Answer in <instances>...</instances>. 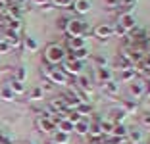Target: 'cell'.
<instances>
[{
	"mask_svg": "<svg viewBox=\"0 0 150 144\" xmlns=\"http://www.w3.org/2000/svg\"><path fill=\"white\" fill-rule=\"evenodd\" d=\"M46 58H48V61H52V64H58V61H62L64 58H66V52H64V48H60V46H50L48 52H46Z\"/></svg>",
	"mask_w": 150,
	"mask_h": 144,
	"instance_id": "6da1fadb",
	"label": "cell"
},
{
	"mask_svg": "<svg viewBox=\"0 0 150 144\" xmlns=\"http://www.w3.org/2000/svg\"><path fill=\"white\" fill-rule=\"evenodd\" d=\"M81 67H83V66H81V61H79V60H73V58H71V60L66 64V73H73V75H77V73L81 71Z\"/></svg>",
	"mask_w": 150,
	"mask_h": 144,
	"instance_id": "7a4b0ae2",
	"label": "cell"
},
{
	"mask_svg": "<svg viewBox=\"0 0 150 144\" xmlns=\"http://www.w3.org/2000/svg\"><path fill=\"white\" fill-rule=\"evenodd\" d=\"M67 29L75 35V39H79L81 33H83V29H85V25L81 21H69V23H67Z\"/></svg>",
	"mask_w": 150,
	"mask_h": 144,
	"instance_id": "3957f363",
	"label": "cell"
},
{
	"mask_svg": "<svg viewBox=\"0 0 150 144\" xmlns=\"http://www.w3.org/2000/svg\"><path fill=\"white\" fill-rule=\"evenodd\" d=\"M48 77L52 79L54 83H60V85H66V83H67L66 73H62V71H54V69H50V71H48Z\"/></svg>",
	"mask_w": 150,
	"mask_h": 144,
	"instance_id": "277c9868",
	"label": "cell"
},
{
	"mask_svg": "<svg viewBox=\"0 0 150 144\" xmlns=\"http://www.w3.org/2000/svg\"><path fill=\"white\" fill-rule=\"evenodd\" d=\"M100 39H108V37H112V33H114V29H112L110 25H100L96 27V31H94Z\"/></svg>",
	"mask_w": 150,
	"mask_h": 144,
	"instance_id": "5b68a950",
	"label": "cell"
},
{
	"mask_svg": "<svg viewBox=\"0 0 150 144\" xmlns=\"http://www.w3.org/2000/svg\"><path fill=\"white\" fill-rule=\"evenodd\" d=\"M75 10L79 13H87L91 10V0H75Z\"/></svg>",
	"mask_w": 150,
	"mask_h": 144,
	"instance_id": "8992f818",
	"label": "cell"
},
{
	"mask_svg": "<svg viewBox=\"0 0 150 144\" xmlns=\"http://www.w3.org/2000/svg\"><path fill=\"white\" fill-rule=\"evenodd\" d=\"M39 125H40V129H42L44 133H54V131H56V125H54L50 119H42V117H40Z\"/></svg>",
	"mask_w": 150,
	"mask_h": 144,
	"instance_id": "52a82bcc",
	"label": "cell"
},
{
	"mask_svg": "<svg viewBox=\"0 0 150 144\" xmlns=\"http://www.w3.org/2000/svg\"><path fill=\"white\" fill-rule=\"evenodd\" d=\"M125 115H127V114H125L123 109H114V112H112V119H110V121L114 123V125H115V123L121 125V121L125 119Z\"/></svg>",
	"mask_w": 150,
	"mask_h": 144,
	"instance_id": "ba28073f",
	"label": "cell"
},
{
	"mask_svg": "<svg viewBox=\"0 0 150 144\" xmlns=\"http://www.w3.org/2000/svg\"><path fill=\"white\" fill-rule=\"evenodd\" d=\"M112 135H114V136H119V138H125V136H127V127H125V125H114Z\"/></svg>",
	"mask_w": 150,
	"mask_h": 144,
	"instance_id": "9c48e42d",
	"label": "cell"
},
{
	"mask_svg": "<svg viewBox=\"0 0 150 144\" xmlns=\"http://www.w3.org/2000/svg\"><path fill=\"white\" fill-rule=\"evenodd\" d=\"M125 138H129L133 144H141L142 142V135L139 131H127V136Z\"/></svg>",
	"mask_w": 150,
	"mask_h": 144,
	"instance_id": "30bf717a",
	"label": "cell"
},
{
	"mask_svg": "<svg viewBox=\"0 0 150 144\" xmlns=\"http://www.w3.org/2000/svg\"><path fill=\"white\" fill-rule=\"evenodd\" d=\"M75 133H79V135H88V123L87 121H79L73 125Z\"/></svg>",
	"mask_w": 150,
	"mask_h": 144,
	"instance_id": "8fae6325",
	"label": "cell"
},
{
	"mask_svg": "<svg viewBox=\"0 0 150 144\" xmlns=\"http://www.w3.org/2000/svg\"><path fill=\"white\" fill-rule=\"evenodd\" d=\"M104 90H106L108 94H117L119 92V85L115 83V81H108V83L104 85Z\"/></svg>",
	"mask_w": 150,
	"mask_h": 144,
	"instance_id": "7c38bea8",
	"label": "cell"
},
{
	"mask_svg": "<svg viewBox=\"0 0 150 144\" xmlns=\"http://www.w3.org/2000/svg\"><path fill=\"white\" fill-rule=\"evenodd\" d=\"M96 75H98V79H104V81H112V71L110 69H106V67H100V69H96Z\"/></svg>",
	"mask_w": 150,
	"mask_h": 144,
	"instance_id": "4fadbf2b",
	"label": "cell"
},
{
	"mask_svg": "<svg viewBox=\"0 0 150 144\" xmlns=\"http://www.w3.org/2000/svg\"><path fill=\"white\" fill-rule=\"evenodd\" d=\"M10 90L16 92V94H23V92H25V87H23V83H19V81H12Z\"/></svg>",
	"mask_w": 150,
	"mask_h": 144,
	"instance_id": "5bb4252c",
	"label": "cell"
},
{
	"mask_svg": "<svg viewBox=\"0 0 150 144\" xmlns=\"http://www.w3.org/2000/svg\"><path fill=\"white\" fill-rule=\"evenodd\" d=\"M88 135L91 136H100L102 135V129H100V123H88Z\"/></svg>",
	"mask_w": 150,
	"mask_h": 144,
	"instance_id": "9a60e30c",
	"label": "cell"
},
{
	"mask_svg": "<svg viewBox=\"0 0 150 144\" xmlns=\"http://www.w3.org/2000/svg\"><path fill=\"white\" fill-rule=\"evenodd\" d=\"M54 142H56V144H67V142H69V136H67L66 133L58 131L56 136H54Z\"/></svg>",
	"mask_w": 150,
	"mask_h": 144,
	"instance_id": "2e32d148",
	"label": "cell"
},
{
	"mask_svg": "<svg viewBox=\"0 0 150 144\" xmlns=\"http://www.w3.org/2000/svg\"><path fill=\"white\" fill-rule=\"evenodd\" d=\"M121 21H123V23H121V27H123L125 31H127V29H133V25H135V19H133L131 16H123V18H121Z\"/></svg>",
	"mask_w": 150,
	"mask_h": 144,
	"instance_id": "e0dca14e",
	"label": "cell"
},
{
	"mask_svg": "<svg viewBox=\"0 0 150 144\" xmlns=\"http://www.w3.org/2000/svg\"><path fill=\"white\" fill-rule=\"evenodd\" d=\"M0 98H2V100H6V102L13 100V92L10 90V87H6V88H2V90H0Z\"/></svg>",
	"mask_w": 150,
	"mask_h": 144,
	"instance_id": "ac0fdd59",
	"label": "cell"
},
{
	"mask_svg": "<svg viewBox=\"0 0 150 144\" xmlns=\"http://www.w3.org/2000/svg\"><path fill=\"white\" fill-rule=\"evenodd\" d=\"M25 77H27L25 67H18V71H16V79H13V81H19V83H23V81H25Z\"/></svg>",
	"mask_w": 150,
	"mask_h": 144,
	"instance_id": "d6986e66",
	"label": "cell"
},
{
	"mask_svg": "<svg viewBox=\"0 0 150 144\" xmlns=\"http://www.w3.org/2000/svg\"><path fill=\"white\" fill-rule=\"evenodd\" d=\"M77 83H79V87L85 88V90H88V88H91V81H88V77H85V75H81Z\"/></svg>",
	"mask_w": 150,
	"mask_h": 144,
	"instance_id": "ffe728a7",
	"label": "cell"
},
{
	"mask_svg": "<svg viewBox=\"0 0 150 144\" xmlns=\"http://www.w3.org/2000/svg\"><path fill=\"white\" fill-rule=\"evenodd\" d=\"M131 92H133V94H135V96H141L142 94V92H144V87H142V85H135V83H133L131 85Z\"/></svg>",
	"mask_w": 150,
	"mask_h": 144,
	"instance_id": "44dd1931",
	"label": "cell"
},
{
	"mask_svg": "<svg viewBox=\"0 0 150 144\" xmlns=\"http://www.w3.org/2000/svg\"><path fill=\"white\" fill-rule=\"evenodd\" d=\"M100 129H102V133H112V129H114V123H112V121H102V123H100Z\"/></svg>",
	"mask_w": 150,
	"mask_h": 144,
	"instance_id": "7402d4cb",
	"label": "cell"
},
{
	"mask_svg": "<svg viewBox=\"0 0 150 144\" xmlns=\"http://www.w3.org/2000/svg\"><path fill=\"white\" fill-rule=\"evenodd\" d=\"M123 112L125 114H127V112H137V104H135V102H125Z\"/></svg>",
	"mask_w": 150,
	"mask_h": 144,
	"instance_id": "603a6c76",
	"label": "cell"
},
{
	"mask_svg": "<svg viewBox=\"0 0 150 144\" xmlns=\"http://www.w3.org/2000/svg\"><path fill=\"white\" fill-rule=\"evenodd\" d=\"M108 64V58L106 56H96V66H98V69H100V67H104Z\"/></svg>",
	"mask_w": 150,
	"mask_h": 144,
	"instance_id": "cb8c5ba5",
	"label": "cell"
},
{
	"mask_svg": "<svg viewBox=\"0 0 150 144\" xmlns=\"http://www.w3.org/2000/svg\"><path fill=\"white\" fill-rule=\"evenodd\" d=\"M127 138H119V136H114V138H108L106 144H125Z\"/></svg>",
	"mask_w": 150,
	"mask_h": 144,
	"instance_id": "d4e9b609",
	"label": "cell"
},
{
	"mask_svg": "<svg viewBox=\"0 0 150 144\" xmlns=\"http://www.w3.org/2000/svg\"><path fill=\"white\" fill-rule=\"evenodd\" d=\"M40 96H42V88H35V90L31 92V98H33V100H39Z\"/></svg>",
	"mask_w": 150,
	"mask_h": 144,
	"instance_id": "484cf974",
	"label": "cell"
},
{
	"mask_svg": "<svg viewBox=\"0 0 150 144\" xmlns=\"http://www.w3.org/2000/svg\"><path fill=\"white\" fill-rule=\"evenodd\" d=\"M25 46H29L31 50H35V48H37V42H35L33 39H27V40H25Z\"/></svg>",
	"mask_w": 150,
	"mask_h": 144,
	"instance_id": "4316f807",
	"label": "cell"
},
{
	"mask_svg": "<svg viewBox=\"0 0 150 144\" xmlns=\"http://www.w3.org/2000/svg\"><path fill=\"white\" fill-rule=\"evenodd\" d=\"M104 2H106V4L110 6V8H115V6L119 4V0H104Z\"/></svg>",
	"mask_w": 150,
	"mask_h": 144,
	"instance_id": "83f0119b",
	"label": "cell"
},
{
	"mask_svg": "<svg viewBox=\"0 0 150 144\" xmlns=\"http://www.w3.org/2000/svg\"><path fill=\"white\" fill-rule=\"evenodd\" d=\"M142 125H144V127H150V114H146L144 117H142Z\"/></svg>",
	"mask_w": 150,
	"mask_h": 144,
	"instance_id": "f1b7e54d",
	"label": "cell"
},
{
	"mask_svg": "<svg viewBox=\"0 0 150 144\" xmlns=\"http://www.w3.org/2000/svg\"><path fill=\"white\" fill-rule=\"evenodd\" d=\"M114 31H115V33H117V35H123V37H125V33H127V31H125V29H123V27H121V25H117V27H115Z\"/></svg>",
	"mask_w": 150,
	"mask_h": 144,
	"instance_id": "f546056e",
	"label": "cell"
},
{
	"mask_svg": "<svg viewBox=\"0 0 150 144\" xmlns=\"http://www.w3.org/2000/svg\"><path fill=\"white\" fill-rule=\"evenodd\" d=\"M131 2H135V0H121V4H125L129 8V4H131Z\"/></svg>",
	"mask_w": 150,
	"mask_h": 144,
	"instance_id": "4dcf8cb0",
	"label": "cell"
},
{
	"mask_svg": "<svg viewBox=\"0 0 150 144\" xmlns=\"http://www.w3.org/2000/svg\"><path fill=\"white\" fill-rule=\"evenodd\" d=\"M35 2H46V0H35Z\"/></svg>",
	"mask_w": 150,
	"mask_h": 144,
	"instance_id": "1f68e13d",
	"label": "cell"
}]
</instances>
